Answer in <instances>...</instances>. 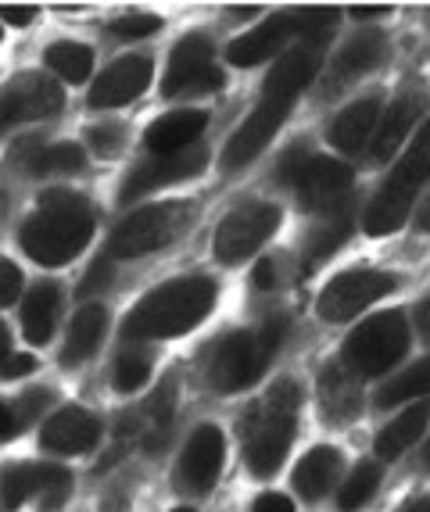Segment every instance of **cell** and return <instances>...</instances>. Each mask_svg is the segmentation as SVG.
I'll list each match as a JSON object with an SVG mask.
<instances>
[{"instance_id":"obj_1","label":"cell","mask_w":430,"mask_h":512,"mask_svg":"<svg viewBox=\"0 0 430 512\" xmlns=\"http://www.w3.org/2000/svg\"><path fill=\"white\" fill-rule=\"evenodd\" d=\"M94 237V215L79 194H43L40 212L22 226V251L40 265H65Z\"/></svg>"},{"instance_id":"obj_2","label":"cell","mask_w":430,"mask_h":512,"mask_svg":"<svg viewBox=\"0 0 430 512\" xmlns=\"http://www.w3.org/2000/svg\"><path fill=\"white\" fill-rule=\"evenodd\" d=\"M215 305V283L205 276H187L172 280L158 291H151L126 319V337L133 341H162L187 333L212 312Z\"/></svg>"},{"instance_id":"obj_3","label":"cell","mask_w":430,"mask_h":512,"mask_svg":"<svg viewBox=\"0 0 430 512\" xmlns=\"http://www.w3.org/2000/svg\"><path fill=\"white\" fill-rule=\"evenodd\" d=\"M430 183V122L416 133L413 147L398 158L395 172H391V180L380 187V194L370 201L366 208V233L370 237H387V233H395L405 226V219L413 215V201H416V190Z\"/></svg>"},{"instance_id":"obj_4","label":"cell","mask_w":430,"mask_h":512,"mask_svg":"<svg viewBox=\"0 0 430 512\" xmlns=\"http://www.w3.org/2000/svg\"><path fill=\"white\" fill-rule=\"evenodd\" d=\"M301 409V391L291 380L273 384L266 402L248 419V466L255 477H273L287 459L294 437V416Z\"/></svg>"},{"instance_id":"obj_5","label":"cell","mask_w":430,"mask_h":512,"mask_svg":"<svg viewBox=\"0 0 430 512\" xmlns=\"http://www.w3.org/2000/svg\"><path fill=\"white\" fill-rule=\"evenodd\" d=\"M287 326L276 319L266 323L262 330H244L230 333L219 348L212 351L208 359V380H212L219 391H244L266 373V366L273 362V355L284 344Z\"/></svg>"},{"instance_id":"obj_6","label":"cell","mask_w":430,"mask_h":512,"mask_svg":"<svg viewBox=\"0 0 430 512\" xmlns=\"http://www.w3.org/2000/svg\"><path fill=\"white\" fill-rule=\"evenodd\" d=\"M194 219V208L183 201H162V205H147L122 219L108 240V255L112 258H140L158 248H169L172 240L183 237Z\"/></svg>"},{"instance_id":"obj_7","label":"cell","mask_w":430,"mask_h":512,"mask_svg":"<svg viewBox=\"0 0 430 512\" xmlns=\"http://www.w3.org/2000/svg\"><path fill=\"white\" fill-rule=\"evenodd\" d=\"M409 351V323L402 312H380L359 323V330L344 341V366L355 376H380L398 366Z\"/></svg>"},{"instance_id":"obj_8","label":"cell","mask_w":430,"mask_h":512,"mask_svg":"<svg viewBox=\"0 0 430 512\" xmlns=\"http://www.w3.org/2000/svg\"><path fill=\"white\" fill-rule=\"evenodd\" d=\"M280 226V208L266 205V201H255V205L233 208L219 230L212 237V251L223 265H241L244 258L255 255L262 244L276 233Z\"/></svg>"},{"instance_id":"obj_9","label":"cell","mask_w":430,"mask_h":512,"mask_svg":"<svg viewBox=\"0 0 430 512\" xmlns=\"http://www.w3.org/2000/svg\"><path fill=\"white\" fill-rule=\"evenodd\" d=\"M398 287V280L391 273H377V269H352V273H341L323 287L316 301L319 319L327 323H348L370 308L373 301H380L384 294H391Z\"/></svg>"},{"instance_id":"obj_10","label":"cell","mask_w":430,"mask_h":512,"mask_svg":"<svg viewBox=\"0 0 430 512\" xmlns=\"http://www.w3.org/2000/svg\"><path fill=\"white\" fill-rule=\"evenodd\" d=\"M61 104H65V94H61V86L51 76L22 72L0 90V133L36 119H47V115L61 111Z\"/></svg>"},{"instance_id":"obj_11","label":"cell","mask_w":430,"mask_h":512,"mask_svg":"<svg viewBox=\"0 0 430 512\" xmlns=\"http://www.w3.org/2000/svg\"><path fill=\"white\" fill-rule=\"evenodd\" d=\"M223 86V72L215 69L212 47H208L205 36H187L172 47L169 54V69L162 79V94H208V90H219Z\"/></svg>"},{"instance_id":"obj_12","label":"cell","mask_w":430,"mask_h":512,"mask_svg":"<svg viewBox=\"0 0 430 512\" xmlns=\"http://www.w3.org/2000/svg\"><path fill=\"white\" fill-rule=\"evenodd\" d=\"M4 505L18 509L29 498H40L43 512H54L65 498L72 495V473L61 466H43V462H26V466H11L4 473Z\"/></svg>"},{"instance_id":"obj_13","label":"cell","mask_w":430,"mask_h":512,"mask_svg":"<svg viewBox=\"0 0 430 512\" xmlns=\"http://www.w3.org/2000/svg\"><path fill=\"white\" fill-rule=\"evenodd\" d=\"M208 154L205 147H190V151L180 154H151L144 165L133 169L126 183H122V197H140V194H155L162 187H172V183L194 180L201 169H205Z\"/></svg>"},{"instance_id":"obj_14","label":"cell","mask_w":430,"mask_h":512,"mask_svg":"<svg viewBox=\"0 0 430 512\" xmlns=\"http://www.w3.org/2000/svg\"><path fill=\"white\" fill-rule=\"evenodd\" d=\"M352 180V169L337 162V158H312L294 190H298L301 208H309V212H334V208L348 205Z\"/></svg>"},{"instance_id":"obj_15","label":"cell","mask_w":430,"mask_h":512,"mask_svg":"<svg viewBox=\"0 0 430 512\" xmlns=\"http://www.w3.org/2000/svg\"><path fill=\"white\" fill-rule=\"evenodd\" d=\"M287 111L291 108H280V104H273V101H258V108L251 111L248 119H244V126L237 129L230 137V144H226V154H223L226 169H241V165L255 162L258 154L269 147V140L280 133Z\"/></svg>"},{"instance_id":"obj_16","label":"cell","mask_w":430,"mask_h":512,"mask_svg":"<svg viewBox=\"0 0 430 512\" xmlns=\"http://www.w3.org/2000/svg\"><path fill=\"white\" fill-rule=\"evenodd\" d=\"M226 459V437L219 427H198L190 434L187 448L180 455V484L190 491H208L219 480Z\"/></svg>"},{"instance_id":"obj_17","label":"cell","mask_w":430,"mask_h":512,"mask_svg":"<svg viewBox=\"0 0 430 512\" xmlns=\"http://www.w3.org/2000/svg\"><path fill=\"white\" fill-rule=\"evenodd\" d=\"M319 72V47H298V51L284 54L269 72L266 86H262V101H273L280 108H291L301 97V90L316 79Z\"/></svg>"},{"instance_id":"obj_18","label":"cell","mask_w":430,"mask_h":512,"mask_svg":"<svg viewBox=\"0 0 430 512\" xmlns=\"http://www.w3.org/2000/svg\"><path fill=\"white\" fill-rule=\"evenodd\" d=\"M151 83V61L147 58H122L97 76L94 90H90V104L94 108H119V104L137 101Z\"/></svg>"},{"instance_id":"obj_19","label":"cell","mask_w":430,"mask_h":512,"mask_svg":"<svg viewBox=\"0 0 430 512\" xmlns=\"http://www.w3.org/2000/svg\"><path fill=\"white\" fill-rule=\"evenodd\" d=\"M101 437V423L86 409H61L54 412L40 430V444L47 452H58V455H79V452H90Z\"/></svg>"},{"instance_id":"obj_20","label":"cell","mask_w":430,"mask_h":512,"mask_svg":"<svg viewBox=\"0 0 430 512\" xmlns=\"http://www.w3.org/2000/svg\"><path fill=\"white\" fill-rule=\"evenodd\" d=\"M294 33H298L294 15H276V18H269L266 26H255L251 33L237 36V40L226 47V58H230V65H241V69L262 65V61L273 58Z\"/></svg>"},{"instance_id":"obj_21","label":"cell","mask_w":430,"mask_h":512,"mask_svg":"<svg viewBox=\"0 0 430 512\" xmlns=\"http://www.w3.org/2000/svg\"><path fill=\"white\" fill-rule=\"evenodd\" d=\"M319 409L330 423H352L362 409L359 376L341 362H330L319 373Z\"/></svg>"},{"instance_id":"obj_22","label":"cell","mask_w":430,"mask_h":512,"mask_svg":"<svg viewBox=\"0 0 430 512\" xmlns=\"http://www.w3.org/2000/svg\"><path fill=\"white\" fill-rule=\"evenodd\" d=\"M205 133V115L201 111H169L158 122H151L144 133V147L151 154H180L198 147V137Z\"/></svg>"},{"instance_id":"obj_23","label":"cell","mask_w":430,"mask_h":512,"mask_svg":"<svg viewBox=\"0 0 430 512\" xmlns=\"http://www.w3.org/2000/svg\"><path fill=\"white\" fill-rule=\"evenodd\" d=\"M420 111H423V97H398V101L380 115L377 133H373V144H370L377 162H387V158L405 144L409 129L420 119Z\"/></svg>"},{"instance_id":"obj_24","label":"cell","mask_w":430,"mask_h":512,"mask_svg":"<svg viewBox=\"0 0 430 512\" xmlns=\"http://www.w3.org/2000/svg\"><path fill=\"white\" fill-rule=\"evenodd\" d=\"M380 122V101L377 97H366V101L352 104L337 115L334 129H330V140L341 147L344 154H359L366 144H373V133H377Z\"/></svg>"},{"instance_id":"obj_25","label":"cell","mask_w":430,"mask_h":512,"mask_svg":"<svg viewBox=\"0 0 430 512\" xmlns=\"http://www.w3.org/2000/svg\"><path fill=\"white\" fill-rule=\"evenodd\" d=\"M341 477V452L337 448H312L294 470V491L305 502H319Z\"/></svg>"},{"instance_id":"obj_26","label":"cell","mask_w":430,"mask_h":512,"mask_svg":"<svg viewBox=\"0 0 430 512\" xmlns=\"http://www.w3.org/2000/svg\"><path fill=\"white\" fill-rule=\"evenodd\" d=\"M430 419V402L423 398V402H413L409 409L402 412L398 419H391L384 430L377 434V455L384 462H395L402 452H409L416 444V437L423 434V427H427Z\"/></svg>"},{"instance_id":"obj_27","label":"cell","mask_w":430,"mask_h":512,"mask_svg":"<svg viewBox=\"0 0 430 512\" xmlns=\"http://www.w3.org/2000/svg\"><path fill=\"white\" fill-rule=\"evenodd\" d=\"M380 58H384V33H377V29H362L359 36H352V40L344 43V51L334 58L337 86L362 76V72H370Z\"/></svg>"},{"instance_id":"obj_28","label":"cell","mask_w":430,"mask_h":512,"mask_svg":"<svg viewBox=\"0 0 430 512\" xmlns=\"http://www.w3.org/2000/svg\"><path fill=\"white\" fill-rule=\"evenodd\" d=\"M104 330H108V312H104L101 305H86L83 312L72 319L69 341H65V351H61V362H69V366L86 362L97 348H101Z\"/></svg>"},{"instance_id":"obj_29","label":"cell","mask_w":430,"mask_h":512,"mask_svg":"<svg viewBox=\"0 0 430 512\" xmlns=\"http://www.w3.org/2000/svg\"><path fill=\"white\" fill-rule=\"evenodd\" d=\"M58 323V291L51 283H40L22 301V333L29 344H47Z\"/></svg>"},{"instance_id":"obj_30","label":"cell","mask_w":430,"mask_h":512,"mask_svg":"<svg viewBox=\"0 0 430 512\" xmlns=\"http://www.w3.org/2000/svg\"><path fill=\"white\" fill-rule=\"evenodd\" d=\"M47 65H51L54 76L65 79V83H83V79H90V72H94V51H90L86 43L61 40V43H51Z\"/></svg>"},{"instance_id":"obj_31","label":"cell","mask_w":430,"mask_h":512,"mask_svg":"<svg viewBox=\"0 0 430 512\" xmlns=\"http://www.w3.org/2000/svg\"><path fill=\"white\" fill-rule=\"evenodd\" d=\"M86 169V154L79 144H51V147H36L29 154V172L36 176H72V172Z\"/></svg>"},{"instance_id":"obj_32","label":"cell","mask_w":430,"mask_h":512,"mask_svg":"<svg viewBox=\"0 0 430 512\" xmlns=\"http://www.w3.org/2000/svg\"><path fill=\"white\" fill-rule=\"evenodd\" d=\"M352 226H355V219H352V208H348V205H341V208H334V212H327V222H323V226H319V230L312 233L309 262L319 265L323 258L334 255V251L341 248L344 240L352 237Z\"/></svg>"},{"instance_id":"obj_33","label":"cell","mask_w":430,"mask_h":512,"mask_svg":"<svg viewBox=\"0 0 430 512\" xmlns=\"http://www.w3.org/2000/svg\"><path fill=\"white\" fill-rule=\"evenodd\" d=\"M430 394V359L416 362V366L402 369L395 380H387V387L380 391V405H402L416 402V398H427Z\"/></svg>"},{"instance_id":"obj_34","label":"cell","mask_w":430,"mask_h":512,"mask_svg":"<svg viewBox=\"0 0 430 512\" xmlns=\"http://www.w3.org/2000/svg\"><path fill=\"white\" fill-rule=\"evenodd\" d=\"M377 487H380V466L377 462H359V470L344 480L341 491H337V509L359 512L362 505L377 495Z\"/></svg>"},{"instance_id":"obj_35","label":"cell","mask_w":430,"mask_h":512,"mask_svg":"<svg viewBox=\"0 0 430 512\" xmlns=\"http://www.w3.org/2000/svg\"><path fill=\"white\" fill-rule=\"evenodd\" d=\"M337 11L334 8H301L294 15V26H298V36L305 40V47H323L334 33Z\"/></svg>"},{"instance_id":"obj_36","label":"cell","mask_w":430,"mask_h":512,"mask_svg":"<svg viewBox=\"0 0 430 512\" xmlns=\"http://www.w3.org/2000/svg\"><path fill=\"white\" fill-rule=\"evenodd\" d=\"M151 380V359L147 355H122L115 366V391L133 394Z\"/></svg>"},{"instance_id":"obj_37","label":"cell","mask_w":430,"mask_h":512,"mask_svg":"<svg viewBox=\"0 0 430 512\" xmlns=\"http://www.w3.org/2000/svg\"><path fill=\"white\" fill-rule=\"evenodd\" d=\"M86 137H90V147H94L101 158H115V154H122V147H126V129L115 126V122H101V126H94Z\"/></svg>"},{"instance_id":"obj_38","label":"cell","mask_w":430,"mask_h":512,"mask_svg":"<svg viewBox=\"0 0 430 512\" xmlns=\"http://www.w3.org/2000/svg\"><path fill=\"white\" fill-rule=\"evenodd\" d=\"M312 158H316V154H312L309 147H291V151L284 154V162H280V169H276V180L287 183V187H298L301 176H305V169H309Z\"/></svg>"},{"instance_id":"obj_39","label":"cell","mask_w":430,"mask_h":512,"mask_svg":"<svg viewBox=\"0 0 430 512\" xmlns=\"http://www.w3.org/2000/svg\"><path fill=\"white\" fill-rule=\"evenodd\" d=\"M162 29V18L155 15H126L119 22H112V33L122 36V40H140V36H151Z\"/></svg>"},{"instance_id":"obj_40","label":"cell","mask_w":430,"mask_h":512,"mask_svg":"<svg viewBox=\"0 0 430 512\" xmlns=\"http://www.w3.org/2000/svg\"><path fill=\"white\" fill-rule=\"evenodd\" d=\"M18 294H22V273H18L15 262L0 258V308H4V305H15Z\"/></svg>"},{"instance_id":"obj_41","label":"cell","mask_w":430,"mask_h":512,"mask_svg":"<svg viewBox=\"0 0 430 512\" xmlns=\"http://www.w3.org/2000/svg\"><path fill=\"white\" fill-rule=\"evenodd\" d=\"M43 405H47V394H26V398L18 402V409H11V416H15V434H22V430L40 416Z\"/></svg>"},{"instance_id":"obj_42","label":"cell","mask_w":430,"mask_h":512,"mask_svg":"<svg viewBox=\"0 0 430 512\" xmlns=\"http://www.w3.org/2000/svg\"><path fill=\"white\" fill-rule=\"evenodd\" d=\"M36 369V362L29 359V355H15L11 351L8 359L0 362V380H15V376H29Z\"/></svg>"},{"instance_id":"obj_43","label":"cell","mask_w":430,"mask_h":512,"mask_svg":"<svg viewBox=\"0 0 430 512\" xmlns=\"http://www.w3.org/2000/svg\"><path fill=\"white\" fill-rule=\"evenodd\" d=\"M0 18H4L8 26H15V29H26L29 22L36 18V8H33V4H4V8H0Z\"/></svg>"},{"instance_id":"obj_44","label":"cell","mask_w":430,"mask_h":512,"mask_svg":"<svg viewBox=\"0 0 430 512\" xmlns=\"http://www.w3.org/2000/svg\"><path fill=\"white\" fill-rule=\"evenodd\" d=\"M251 512H294V502L287 495H276V491H266V495L258 498L255 509Z\"/></svg>"},{"instance_id":"obj_45","label":"cell","mask_w":430,"mask_h":512,"mask_svg":"<svg viewBox=\"0 0 430 512\" xmlns=\"http://www.w3.org/2000/svg\"><path fill=\"white\" fill-rule=\"evenodd\" d=\"M108 273H112V265H108V258H104V262H97L94 269H90V276H86V283L79 287V294H94L97 287H104Z\"/></svg>"},{"instance_id":"obj_46","label":"cell","mask_w":430,"mask_h":512,"mask_svg":"<svg viewBox=\"0 0 430 512\" xmlns=\"http://www.w3.org/2000/svg\"><path fill=\"white\" fill-rule=\"evenodd\" d=\"M273 283H276V265L266 258V262H258V269H255V287H262V291H269Z\"/></svg>"},{"instance_id":"obj_47","label":"cell","mask_w":430,"mask_h":512,"mask_svg":"<svg viewBox=\"0 0 430 512\" xmlns=\"http://www.w3.org/2000/svg\"><path fill=\"white\" fill-rule=\"evenodd\" d=\"M416 330H420V337L430 344V301H423V305L416 308Z\"/></svg>"},{"instance_id":"obj_48","label":"cell","mask_w":430,"mask_h":512,"mask_svg":"<svg viewBox=\"0 0 430 512\" xmlns=\"http://www.w3.org/2000/svg\"><path fill=\"white\" fill-rule=\"evenodd\" d=\"M4 437H15V416H11V409L4 402H0V441Z\"/></svg>"},{"instance_id":"obj_49","label":"cell","mask_w":430,"mask_h":512,"mask_svg":"<svg viewBox=\"0 0 430 512\" xmlns=\"http://www.w3.org/2000/svg\"><path fill=\"white\" fill-rule=\"evenodd\" d=\"M416 226H420L423 233H430V197H423L420 208H416Z\"/></svg>"},{"instance_id":"obj_50","label":"cell","mask_w":430,"mask_h":512,"mask_svg":"<svg viewBox=\"0 0 430 512\" xmlns=\"http://www.w3.org/2000/svg\"><path fill=\"white\" fill-rule=\"evenodd\" d=\"M355 18H384L387 8H373V4H359V8H352Z\"/></svg>"},{"instance_id":"obj_51","label":"cell","mask_w":430,"mask_h":512,"mask_svg":"<svg viewBox=\"0 0 430 512\" xmlns=\"http://www.w3.org/2000/svg\"><path fill=\"white\" fill-rule=\"evenodd\" d=\"M398 512H430V498H416V502L402 505Z\"/></svg>"},{"instance_id":"obj_52","label":"cell","mask_w":430,"mask_h":512,"mask_svg":"<svg viewBox=\"0 0 430 512\" xmlns=\"http://www.w3.org/2000/svg\"><path fill=\"white\" fill-rule=\"evenodd\" d=\"M423 466H427V470H430V444H427V448H423Z\"/></svg>"},{"instance_id":"obj_53","label":"cell","mask_w":430,"mask_h":512,"mask_svg":"<svg viewBox=\"0 0 430 512\" xmlns=\"http://www.w3.org/2000/svg\"><path fill=\"white\" fill-rule=\"evenodd\" d=\"M172 512H194V509H172Z\"/></svg>"},{"instance_id":"obj_54","label":"cell","mask_w":430,"mask_h":512,"mask_svg":"<svg viewBox=\"0 0 430 512\" xmlns=\"http://www.w3.org/2000/svg\"><path fill=\"white\" fill-rule=\"evenodd\" d=\"M0 36H4V33H0Z\"/></svg>"}]
</instances>
